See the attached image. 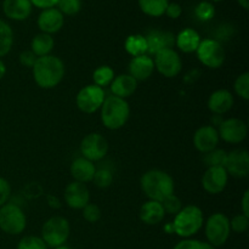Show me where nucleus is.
I'll return each mask as SVG.
<instances>
[{
	"label": "nucleus",
	"mask_w": 249,
	"mask_h": 249,
	"mask_svg": "<svg viewBox=\"0 0 249 249\" xmlns=\"http://www.w3.org/2000/svg\"><path fill=\"white\" fill-rule=\"evenodd\" d=\"M174 249H214L213 246L209 245L208 242L198 240H191V238H185L177 243Z\"/></svg>",
	"instance_id": "obj_40"
},
{
	"label": "nucleus",
	"mask_w": 249,
	"mask_h": 249,
	"mask_svg": "<svg viewBox=\"0 0 249 249\" xmlns=\"http://www.w3.org/2000/svg\"><path fill=\"white\" fill-rule=\"evenodd\" d=\"M231 231H235L236 233H243L249 228V216L245 214H237L230 220Z\"/></svg>",
	"instance_id": "obj_38"
},
{
	"label": "nucleus",
	"mask_w": 249,
	"mask_h": 249,
	"mask_svg": "<svg viewBox=\"0 0 249 249\" xmlns=\"http://www.w3.org/2000/svg\"><path fill=\"white\" fill-rule=\"evenodd\" d=\"M71 233L70 223L63 216H53L44 223L41 228V240L50 248L65 246Z\"/></svg>",
	"instance_id": "obj_5"
},
{
	"label": "nucleus",
	"mask_w": 249,
	"mask_h": 249,
	"mask_svg": "<svg viewBox=\"0 0 249 249\" xmlns=\"http://www.w3.org/2000/svg\"><path fill=\"white\" fill-rule=\"evenodd\" d=\"M226 160H228V152L224 150H215L211 151L208 153H204V163L207 164V167H221L225 168Z\"/></svg>",
	"instance_id": "obj_31"
},
{
	"label": "nucleus",
	"mask_w": 249,
	"mask_h": 249,
	"mask_svg": "<svg viewBox=\"0 0 249 249\" xmlns=\"http://www.w3.org/2000/svg\"><path fill=\"white\" fill-rule=\"evenodd\" d=\"M6 74V67H5V63L0 60V80L5 77Z\"/></svg>",
	"instance_id": "obj_47"
},
{
	"label": "nucleus",
	"mask_w": 249,
	"mask_h": 249,
	"mask_svg": "<svg viewBox=\"0 0 249 249\" xmlns=\"http://www.w3.org/2000/svg\"><path fill=\"white\" fill-rule=\"evenodd\" d=\"M124 49L133 57L147 55V41L142 34H131L124 41Z\"/></svg>",
	"instance_id": "obj_27"
},
{
	"label": "nucleus",
	"mask_w": 249,
	"mask_h": 249,
	"mask_svg": "<svg viewBox=\"0 0 249 249\" xmlns=\"http://www.w3.org/2000/svg\"><path fill=\"white\" fill-rule=\"evenodd\" d=\"M139 216H140V220L146 225H157L164 219L165 212L160 202L148 199L141 206Z\"/></svg>",
	"instance_id": "obj_24"
},
{
	"label": "nucleus",
	"mask_w": 249,
	"mask_h": 249,
	"mask_svg": "<svg viewBox=\"0 0 249 249\" xmlns=\"http://www.w3.org/2000/svg\"><path fill=\"white\" fill-rule=\"evenodd\" d=\"M237 2L241 7H243L245 10H248V7H249L248 0H237Z\"/></svg>",
	"instance_id": "obj_49"
},
{
	"label": "nucleus",
	"mask_w": 249,
	"mask_h": 249,
	"mask_svg": "<svg viewBox=\"0 0 249 249\" xmlns=\"http://www.w3.org/2000/svg\"><path fill=\"white\" fill-rule=\"evenodd\" d=\"M229 181V174L225 168L209 167L202 177V186L211 195H218L225 190Z\"/></svg>",
	"instance_id": "obj_13"
},
{
	"label": "nucleus",
	"mask_w": 249,
	"mask_h": 249,
	"mask_svg": "<svg viewBox=\"0 0 249 249\" xmlns=\"http://www.w3.org/2000/svg\"><path fill=\"white\" fill-rule=\"evenodd\" d=\"M70 172L74 181L87 184V182L92 181L96 168H95L94 162H90L84 157H79L73 160L72 164H71Z\"/></svg>",
	"instance_id": "obj_23"
},
{
	"label": "nucleus",
	"mask_w": 249,
	"mask_h": 249,
	"mask_svg": "<svg viewBox=\"0 0 249 249\" xmlns=\"http://www.w3.org/2000/svg\"><path fill=\"white\" fill-rule=\"evenodd\" d=\"M36 23H38L41 33L51 36V34L57 33L62 29L63 24H65V16L61 14L57 7L45 9L39 14Z\"/></svg>",
	"instance_id": "obj_17"
},
{
	"label": "nucleus",
	"mask_w": 249,
	"mask_h": 249,
	"mask_svg": "<svg viewBox=\"0 0 249 249\" xmlns=\"http://www.w3.org/2000/svg\"><path fill=\"white\" fill-rule=\"evenodd\" d=\"M201 40V36H199V33L196 29L184 28L175 36V45L182 53H196Z\"/></svg>",
	"instance_id": "obj_25"
},
{
	"label": "nucleus",
	"mask_w": 249,
	"mask_h": 249,
	"mask_svg": "<svg viewBox=\"0 0 249 249\" xmlns=\"http://www.w3.org/2000/svg\"><path fill=\"white\" fill-rule=\"evenodd\" d=\"M17 249H49L41 237L38 236H26L18 242Z\"/></svg>",
	"instance_id": "obj_37"
},
{
	"label": "nucleus",
	"mask_w": 249,
	"mask_h": 249,
	"mask_svg": "<svg viewBox=\"0 0 249 249\" xmlns=\"http://www.w3.org/2000/svg\"><path fill=\"white\" fill-rule=\"evenodd\" d=\"M36 56L32 53L31 50H24L19 53V63H21L23 67L32 68L34 66L36 61Z\"/></svg>",
	"instance_id": "obj_42"
},
{
	"label": "nucleus",
	"mask_w": 249,
	"mask_h": 249,
	"mask_svg": "<svg viewBox=\"0 0 249 249\" xmlns=\"http://www.w3.org/2000/svg\"><path fill=\"white\" fill-rule=\"evenodd\" d=\"M164 231L167 233H174V228H173V223H168L164 225Z\"/></svg>",
	"instance_id": "obj_48"
},
{
	"label": "nucleus",
	"mask_w": 249,
	"mask_h": 249,
	"mask_svg": "<svg viewBox=\"0 0 249 249\" xmlns=\"http://www.w3.org/2000/svg\"><path fill=\"white\" fill-rule=\"evenodd\" d=\"M105 99V89L95 84H90L79 90L75 97V104L83 113L91 114L101 108Z\"/></svg>",
	"instance_id": "obj_9"
},
{
	"label": "nucleus",
	"mask_w": 249,
	"mask_h": 249,
	"mask_svg": "<svg viewBox=\"0 0 249 249\" xmlns=\"http://www.w3.org/2000/svg\"><path fill=\"white\" fill-rule=\"evenodd\" d=\"M27 225L26 214L21 207L15 203H6L0 207V229L7 235H19Z\"/></svg>",
	"instance_id": "obj_6"
},
{
	"label": "nucleus",
	"mask_w": 249,
	"mask_h": 249,
	"mask_svg": "<svg viewBox=\"0 0 249 249\" xmlns=\"http://www.w3.org/2000/svg\"><path fill=\"white\" fill-rule=\"evenodd\" d=\"M129 73L136 82H145L155 72V62L153 58L148 55L133 57L129 62Z\"/></svg>",
	"instance_id": "obj_18"
},
{
	"label": "nucleus",
	"mask_w": 249,
	"mask_h": 249,
	"mask_svg": "<svg viewBox=\"0 0 249 249\" xmlns=\"http://www.w3.org/2000/svg\"><path fill=\"white\" fill-rule=\"evenodd\" d=\"M48 203H49V206L53 209H58L61 207V203H60V201H58L57 197L51 196V195L50 196H48Z\"/></svg>",
	"instance_id": "obj_46"
},
{
	"label": "nucleus",
	"mask_w": 249,
	"mask_h": 249,
	"mask_svg": "<svg viewBox=\"0 0 249 249\" xmlns=\"http://www.w3.org/2000/svg\"><path fill=\"white\" fill-rule=\"evenodd\" d=\"M203 223V212L199 207L195 204L182 207L173 221L174 233H177L179 237L190 238L201 230Z\"/></svg>",
	"instance_id": "obj_4"
},
{
	"label": "nucleus",
	"mask_w": 249,
	"mask_h": 249,
	"mask_svg": "<svg viewBox=\"0 0 249 249\" xmlns=\"http://www.w3.org/2000/svg\"><path fill=\"white\" fill-rule=\"evenodd\" d=\"M219 125V138L228 143L237 145L245 141L248 135L247 123L240 118L225 119Z\"/></svg>",
	"instance_id": "obj_12"
},
{
	"label": "nucleus",
	"mask_w": 249,
	"mask_h": 249,
	"mask_svg": "<svg viewBox=\"0 0 249 249\" xmlns=\"http://www.w3.org/2000/svg\"><path fill=\"white\" fill-rule=\"evenodd\" d=\"M109 88H111V91L113 96L125 100L128 97H130L136 91V89H138V82L130 74H128V73L126 74H119L117 77H114Z\"/></svg>",
	"instance_id": "obj_22"
},
{
	"label": "nucleus",
	"mask_w": 249,
	"mask_h": 249,
	"mask_svg": "<svg viewBox=\"0 0 249 249\" xmlns=\"http://www.w3.org/2000/svg\"><path fill=\"white\" fill-rule=\"evenodd\" d=\"M146 36L147 41V53L156 55L165 49H173L175 45V36L167 31H152Z\"/></svg>",
	"instance_id": "obj_19"
},
{
	"label": "nucleus",
	"mask_w": 249,
	"mask_h": 249,
	"mask_svg": "<svg viewBox=\"0 0 249 249\" xmlns=\"http://www.w3.org/2000/svg\"><path fill=\"white\" fill-rule=\"evenodd\" d=\"M141 190L151 201L162 202L174 194L175 184L167 172L160 169H151L141 178Z\"/></svg>",
	"instance_id": "obj_2"
},
{
	"label": "nucleus",
	"mask_w": 249,
	"mask_h": 249,
	"mask_svg": "<svg viewBox=\"0 0 249 249\" xmlns=\"http://www.w3.org/2000/svg\"><path fill=\"white\" fill-rule=\"evenodd\" d=\"M56 6L63 16H74L82 10V0H58Z\"/></svg>",
	"instance_id": "obj_34"
},
{
	"label": "nucleus",
	"mask_w": 249,
	"mask_h": 249,
	"mask_svg": "<svg viewBox=\"0 0 249 249\" xmlns=\"http://www.w3.org/2000/svg\"><path fill=\"white\" fill-rule=\"evenodd\" d=\"M181 14H182V9H181V6L178 4V2H169L167 6V10H165L164 15H167L169 18L177 19L181 16Z\"/></svg>",
	"instance_id": "obj_43"
},
{
	"label": "nucleus",
	"mask_w": 249,
	"mask_h": 249,
	"mask_svg": "<svg viewBox=\"0 0 249 249\" xmlns=\"http://www.w3.org/2000/svg\"><path fill=\"white\" fill-rule=\"evenodd\" d=\"M100 109L102 124L109 130H118L123 128L130 116V106L126 100L113 95L106 96Z\"/></svg>",
	"instance_id": "obj_3"
},
{
	"label": "nucleus",
	"mask_w": 249,
	"mask_h": 249,
	"mask_svg": "<svg viewBox=\"0 0 249 249\" xmlns=\"http://www.w3.org/2000/svg\"><path fill=\"white\" fill-rule=\"evenodd\" d=\"M83 211V218L88 221V223H97V221L101 219V209H100L99 206L94 203H88Z\"/></svg>",
	"instance_id": "obj_39"
},
{
	"label": "nucleus",
	"mask_w": 249,
	"mask_h": 249,
	"mask_svg": "<svg viewBox=\"0 0 249 249\" xmlns=\"http://www.w3.org/2000/svg\"><path fill=\"white\" fill-rule=\"evenodd\" d=\"M195 16L202 22L211 21L215 16V6L211 1H201L195 7Z\"/></svg>",
	"instance_id": "obj_32"
},
{
	"label": "nucleus",
	"mask_w": 249,
	"mask_h": 249,
	"mask_svg": "<svg viewBox=\"0 0 249 249\" xmlns=\"http://www.w3.org/2000/svg\"><path fill=\"white\" fill-rule=\"evenodd\" d=\"M212 1H214V2H219V1H223V0H212Z\"/></svg>",
	"instance_id": "obj_51"
},
{
	"label": "nucleus",
	"mask_w": 249,
	"mask_h": 249,
	"mask_svg": "<svg viewBox=\"0 0 249 249\" xmlns=\"http://www.w3.org/2000/svg\"><path fill=\"white\" fill-rule=\"evenodd\" d=\"M31 0H4L2 11L5 16L14 21H24L32 14Z\"/></svg>",
	"instance_id": "obj_20"
},
{
	"label": "nucleus",
	"mask_w": 249,
	"mask_h": 249,
	"mask_svg": "<svg viewBox=\"0 0 249 249\" xmlns=\"http://www.w3.org/2000/svg\"><path fill=\"white\" fill-rule=\"evenodd\" d=\"M14 45V31L9 23L0 18V57L7 55Z\"/></svg>",
	"instance_id": "obj_29"
},
{
	"label": "nucleus",
	"mask_w": 249,
	"mask_h": 249,
	"mask_svg": "<svg viewBox=\"0 0 249 249\" xmlns=\"http://www.w3.org/2000/svg\"><path fill=\"white\" fill-rule=\"evenodd\" d=\"M225 170L233 178H247L249 174V155L247 150H235L228 153Z\"/></svg>",
	"instance_id": "obj_14"
},
{
	"label": "nucleus",
	"mask_w": 249,
	"mask_h": 249,
	"mask_svg": "<svg viewBox=\"0 0 249 249\" xmlns=\"http://www.w3.org/2000/svg\"><path fill=\"white\" fill-rule=\"evenodd\" d=\"M220 138L213 125H203L196 130L194 135V145L201 153H208L218 147Z\"/></svg>",
	"instance_id": "obj_15"
},
{
	"label": "nucleus",
	"mask_w": 249,
	"mask_h": 249,
	"mask_svg": "<svg viewBox=\"0 0 249 249\" xmlns=\"http://www.w3.org/2000/svg\"><path fill=\"white\" fill-rule=\"evenodd\" d=\"M65 202L72 209H83L90 201V192L87 185L73 181L65 189Z\"/></svg>",
	"instance_id": "obj_16"
},
{
	"label": "nucleus",
	"mask_w": 249,
	"mask_h": 249,
	"mask_svg": "<svg viewBox=\"0 0 249 249\" xmlns=\"http://www.w3.org/2000/svg\"><path fill=\"white\" fill-rule=\"evenodd\" d=\"M53 46H55V40H53V36L46 33L36 34L31 41V51L36 57L50 55Z\"/></svg>",
	"instance_id": "obj_26"
},
{
	"label": "nucleus",
	"mask_w": 249,
	"mask_h": 249,
	"mask_svg": "<svg viewBox=\"0 0 249 249\" xmlns=\"http://www.w3.org/2000/svg\"><path fill=\"white\" fill-rule=\"evenodd\" d=\"M114 71L112 70L109 66H100L92 73V80H94V84L97 85V87L102 88L104 89L105 87H108L111 85L112 80L114 79Z\"/></svg>",
	"instance_id": "obj_30"
},
{
	"label": "nucleus",
	"mask_w": 249,
	"mask_h": 249,
	"mask_svg": "<svg viewBox=\"0 0 249 249\" xmlns=\"http://www.w3.org/2000/svg\"><path fill=\"white\" fill-rule=\"evenodd\" d=\"M160 203H162L165 214H172V215H177V214L180 212V209L182 208L181 199L174 194L170 195V196H168L167 198L163 199Z\"/></svg>",
	"instance_id": "obj_36"
},
{
	"label": "nucleus",
	"mask_w": 249,
	"mask_h": 249,
	"mask_svg": "<svg viewBox=\"0 0 249 249\" xmlns=\"http://www.w3.org/2000/svg\"><path fill=\"white\" fill-rule=\"evenodd\" d=\"M34 82L41 89H53L57 87L65 78V63L60 57L53 55L36 58L32 67Z\"/></svg>",
	"instance_id": "obj_1"
},
{
	"label": "nucleus",
	"mask_w": 249,
	"mask_h": 249,
	"mask_svg": "<svg viewBox=\"0 0 249 249\" xmlns=\"http://www.w3.org/2000/svg\"><path fill=\"white\" fill-rule=\"evenodd\" d=\"M241 207H242V214L249 216V190H246L245 194H243Z\"/></svg>",
	"instance_id": "obj_45"
},
{
	"label": "nucleus",
	"mask_w": 249,
	"mask_h": 249,
	"mask_svg": "<svg viewBox=\"0 0 249 249\" xmlns=\"http://www.w3.org/2000/svg\"><path fill=\"white\" fill-rule=\"evenodd\" d=\"M10 196H11V186L9 181L4 178H0V207L7 203Z\"/></svg>",
	"instance_id": "obj_41"
},
{
	"label": "nucleus",
	"mask_w": 249,
	"mask_h": 249,
	"mask_svg": "<svg viewBox=\"0 0 249 249\" xmlns=\"http://www.w3.org/2000/svg\"><path fill=\"white\" fill-rule=\"evenodd\" d=\"M58 0H31L32 5L38 9L45 10V9H51V7H55L57 5Z\"/></svg>",
	"instance_id": "obj_44"
},
{
	"label": "nucleus",
	"mask_w": 249,
	"mask_h": 249,
	"mask_svg": "<svg viewBox=\"0 0 249 249\" xmlns=\"http://www.w3.org/2000/svg\"><path fill=\"white\" fill-rule=\"evenodd\" d=\"M108 152V142L99 133L88 134L80 142V153L82 157L87 158L90 162H97L105 158Z\"/></svg>",
	"instance_id": "obj_11"
},
{
	"label": "nucleus",
	"mask_w": 249,
	"mask_h": 249,
	"mask_svg": "<svg viewBox=\"0 0 249 249\" xmlns=\"http://www.w3.org/2000/svg\"><path fill=\"white\" fill-rule=\"evenodd\" d=\"M235 104L233 95L226 89H219L212 92L208 99V108L214 114H225L232 108Z\"/></svg>",
	"instance_id": "obj_21"
},
{
	"label": "nucleus",
	"mask_w": 249,
	"mask_h": 249,
	"mask_svg": "<svg viewBox=\"0 0 249 249\" xmlns=\"http://www.w3.org/2000/svg\"><path fill=\"white\" fill-rule=\"evenodd\" d=\"M139 7L145 15L151 17H160L165 14L169 0H138Z\"/></svg>",
	"instance_id": "obj_28"
},
{
	"label": "nucleus",
	"mask_w": 249,
	"mask_h": 249,
	"mask_svg": "<svg viewBox=\"0 0 249 249\" xmlns=\"http://www.w3.org/2000/svg\"><path fill=\"white\" fill-rule=\"evenodd\" d=\"M92 181L100 189H107L113 182V174H112L111 170L106 169V168H101V169L95 172Z\"/></svg>",
	"instance_id": "obj_35"
},
{
	"label": "nucleus",
	"mask_w": 249,
	"mask_h": 249,
	"mask_svg": "<svg viewBox=\"0 0 249 249\" xmlns=\"http://www.w3.org/2000/svg\"><path fill=\"white\" fill-rule=\"evenodd\" d=\"M55 249H71L70 247H66V246H61V247H57V248H55Z\"/></svg>",
	"instance_id": "obj_50"
},
{
	"label": "nucleus",
	"mask_w": 249,
	"mask_h": 249,
	"mask_svg": "<svg viewBox=\"0 0 249 249\" xmlns=\"http://www.w3.org/2000/svg\"><path fill=\"white\" fill-rule=\"evenodd\" d=\"M233 89L235 92L241 97L242 100L247 101L249 100V73L245 72L242 74L238 75L236 78L235 83H233Z\"/></svg>",
	"instance_id": "obj_33"
},
{
	"label": "nucleus",
	"mask_w": 249,
	"mask_h": 249,
	"mask_svg": "<svg viewBox=\"0 0 249 249\" xmlns=\"http://www.w3.org/2000/svg\"><path fill=\"white\" fill-rule=\"evenodd\" d=\"M201 63L211 70H216L224 65L226 58L225 49L215 39H202L196 50Z\"/></svg>",
	"instance_id": "obj_8"
},
{
	"label": "nucleus",
	"mask_w": 249,
	"mask_h": 249,
	"mask_svg": "<svg viewBox=\"0 0 249 249\" xmlns=\"http://www.w3.org/2000/svg\"><path fill=\"white\" fill-rule=\"evenodd\" d=\"M206 237L213 247L225 245L230 237V219L224 213H214L206 221Z\"/></svg>",
	"instance_id": "obj_7"
},
{
	"label": "nucleus",
	"mask_w": 249,
	"mask_h": 249,
	"mask_svg": "<svg viewBox=\"0 0 249 249\" xmlns=\"http://www.w3.org/2000/svg\"><path fill=\"white\" fill-rule=\"evenodd\" d=\"M153 62L155 70H157L165 78H175L181 72V57L174 49H165L156 53Z\"/></svg>",
	"instance_id": "obj_10"
}]
</instances>
